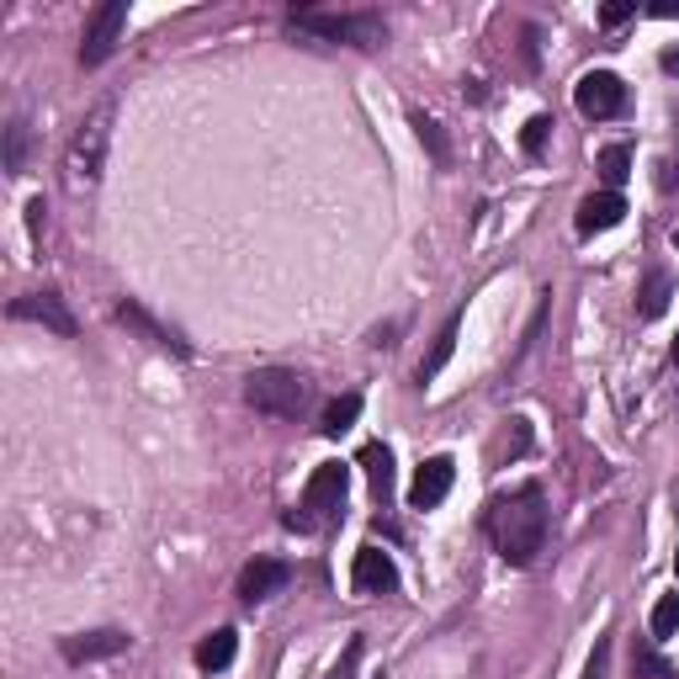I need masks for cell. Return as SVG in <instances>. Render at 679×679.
Listing matches in <instances>:
<instances>
[{"instance_id": "obj_7", "label": "cell", "mask_w": 679, "mask_h": 679, "mask_svg": "<svg viewBox=\"0 0 679 679\" xmlns=\"http://www.w3.org/2000/svg\"><path fill=\"white\" fill-rule=\"evenodd\" d=\"M122 27H128V0H107V5L85 22V43H81V64H85V70H96V64H107V59H112Z\"/></svg>"}, {"instance_id": "obj_3", "label": "cell", "mask_w": 679, "mask_h": 679, "mask_svg": "<svg viewBox=\"0 0 679 679\" xmlns=\"http://www.w3.org/2000/svg\"><path fill=\"white\" fill-rule=\"evenodd\" d=\"M292 27L314 33L324 43H351V48H383L388 43V22L377 11H292Z\"/></svg>"}, {"instance_id": "obj_6", "label": "cell", "mask_w": 679, "mask_h": 679, "mask_svg": "<svg viewBox=\"0 0 679 679\" xmlns=\"http://www.w3.org/2000/svg\"><path fill=\"white\" fill-rule=\"evenodd\" d=\"M573 107L590 122L621 118L627 112V85H621V75H610V70H590L584 81L573 85Z\"/></svg>"}, {"instance_id": "obj_31", "label": "cell", "mask_w": 679, "mask_h": 679, "mask_svg": "<svg viewBox=\"0 0 679 679\" xmlns=\"http://www.w3.org/2000/svg\"><path fill=\"white\" fill-rule=\"evenodd\" d=\"M669 356H675V366H679V340H675V351H669Z\"/></svg>"}, {"instance_id": "obj_27", "label": "cell", "mask_w": 679, "mask_h": 679, "mask_svg": "<svg viewBox=\"0 0 679 679\" xmlns=\"http://www.w3.org/2000/svg\"><path fill=\"white\" fill-rule=\"evenodd\" d=\"M632 16H638V5H605V11H599V27L610 33V27H621V22H632Z\"/></svg>"}, {"instance_id": "obj_14", "label": "cell", "mask_w": 679, "mask_h": 679, "mask_svg": "<svg viewBox=\"0 0 679 679\" xmlns=\"http://www.w3.org/2000/svg\"><path fill=\"white\" fill-rule=\"evenodd\" d=\"M669 298H675V277L664 271V266H653L638 287V314L642 319H664V308H669Z\"/></svg>"}, {"instance_id": "obj_16", "label": "cell", "mask_w": 679, "mask_h": 679, "mask_svg": "<svg viewBox=\"0 0 679 679\" xmlns=\"http://www.w3.org/2000/svg\"><path fill=\"white\" fill-rule=\"evenodd\" d=\"M457 335H462V314H451V319L440 324V335H436V345H431V356L414 366V377H420V388L431 383V377H440V366L451 361V351H457Z\"/></svg>"}, {"instance_id": "obj_12", "label": "cell", "mask_w": 679, "mask_h": 679, "mask_svg": "<svg viewBox=\"0 0 679 679\" xmlns=\"http://www.w3.org/2000/svg\"><path fill=\"white\" fill-rule=\"evenodd\" d=\"M351 584L361 595H388V590H399V568H393V558L383 547H361L356 568H351Z\"/></svg>"}, {"instance_id": "obj_19", "label": "cell", "mask_w": 679, "mask_h": 679, "mask_svg": "<svg viewBox=\"0 0 679 679\" xmlns=\"http://www.w3.org/2000/svg\"><path fill=\"white\" fill-rule=\"evenodd\" d=\"M632 675L638 679H679V669L653 647V642H632Z\"/></svg>"}, {"instance_id": "obj_8", "label": "cell", "mask_w": 679, "mask_h": 679, "mask_svg": "<svg viewBox=\"0 0 679 679\" xmlns=\"http://www.w3.org/2000/svg\"><path fill=\"white\" fill-rule=\"evenodd\" d=\"M5 314H11V319H22V324H43V329H53V335H64V340L81 329L75 314H70V303H64L53 287H43V292H22Z\"/></svg>"}, {"instance_id": "obj_15", "label": "cell", "mask_w": 679, "mask_h": 679, "mask_svg": "<svg viewBox=\"0 0 679 679\" xmlns=\"http://www.w3.org/2000/svg\"><path fill=\"white\" fill-rule=\"evenodd\" d=\"M234 653H240V632H234V627H218L213 638L197 642V669L218 675V669H229V664H234Z\"/></svg>"}, {"instance_id": "obj_17", "label": "cell", "mask_w": 679, "mask_h": 679, "mask_svg": "<svg viewBox=\"0 0 679 679\" xmlns=\"http://www.w3.org/2000/svg\"><path fill=\"white\" fill-rule=\"evenodd\" d=\"M118 319L128 324V329H138L144 340H155V345H165V351H175V356H186V345H181V340H175V335H170V329H165L160 319H149V314H144L138 303H118Z\"/></svg>"}, {"instance_id": "obj_10", "label": "cell", "mask_w": 679, "mask_h": 679, "mask_svg": "<svg viewBox=\"0 0 679 679\" xmlns=\"http://www.w3.org/2000/svg\"><path fill=\"white\" fill-rule=\"evenodd\" d=\"M287 579H292V568L281 558H255V562H244V573H240V599L244 605H260V599H271L287 590Z\"/></svg>"}, {"instance_id": "obj_28", "label": "cell", "mask_w": 679, "mask_h": 679, "mask_svg": "<svg viewBox=\"0 0 679 679\" xmlns=\"http://www.w3.org/2000/svg\"><path fill=\"white\" fill-rule=\"evenodd\" d=\"M43 213H48V207H43V197L27 202V234H33V240H43Z\"/></svg>"}, {"instance_id": "obj_4", "label": "cell", "mask_w": 679, "mask_h": 679, "mask_svg": "<svg viewBox=\"0 0 679 679\" xmlns=\"http://www.w3.org/2000/svg\"><path fill=\"white\" fill-rule=\"evenodd\" d=\"M345 488H351L345 462H324V468H314V478L303 488V505L287 510L281 525H287V531H319V525H329V520L340 516V505H345Z\"/></svg>"}, {"instance_id": "obj_1", "label": "cell", "mask_w": 679, "mask_h": 679, "mask_svg": "<svg viewBox=\"0 0 679 679\" xmlns=\"http://www.w3.org/2000/svg\"><path fill=\"white\" fill-rule=\"evenodd\" d=\"M488 536H494V547H499L505 562L531 568L536 553L547 547V494L536 483H525L516 494H499L488 505Z\"/></svg>"}, {"instance_id": "obj_32", "label": "cell", "mask_w": 679, "mask_h": 679, "mask_svg": "<svg viewBox=\"0 0 679 679\" xmlns=\"http://www.w3.org/2000/svg\"><path fill=\"white\" fill-rule=\"evenodd\" d=\"M675 573H679V547H675Z\"/></svg>"}, {"instance_id": "obj_18", "label": "cell", "mask_w": 679, "mask_h": 679, "mask_svg": "<svg viewBox=\"0 0 679 679\" xmlns=\"http://www.w3.org/2000/svg\"><path fill=\"white\" fill-rule=\"evenodd\" d=\"M361 468H366V478H372V488L388 499L393 494V451L383 446V440H366L361 446Z\"/></svg>"}, {"instance_id": "obj_9", "label": "cell", "mask_w": 679, "mask_h": 679, "mask_svg": "<svg viewBox=\"0 0 679 679\" xmlns=\"http://www.w3.org/2000/svg\"><path fill=\"white\" fill-rule=\"evenodd\" d=\"M128 632L122 627H96V632H75V638L59 642V653H64V664H101V658H118L128 653Z\"/></svg>"}, {"instance_id": "obj_23", "label": "cell", "mask_w": 679, "mask_h": 679, "mask_svg": "<svg viewBox=\"0 0 679 679\" xmlns=\"http://www.w3.org/2000/svg\"><path fill=\"white\" fill-rule=\"evenodd\" d=\"M27 170V122L11 118L5 128V175H22Z\"/></svg>"}, {"instance_id": "obj_2", "label": "cell", "mask_w": 679, "mask_h": 679, "mask_svg": "<svg viewBox=\"0 0 679 679\" xmlns=\"http://www.w3.org/2000/svg\"><path fill=\"white\" fill-rule=\"evenodd\" d=\"M244 403L255 414H271V420H298L314 403V388H308V377H298L287 366H260L244 377Z\"/></svg>"}, {"instance_id": "obj_25", "label": "cell", "mask_w": 679, "mask_h": 679, "mask_svg": "<svg viewBox=\"0 0 679 679\" xmlns=\"http://www.w3.org/2000/svg\"><path fill=\"white\" fill-rule=\"evenodd\" d=\"M547 138H553V118H531L525 128H520V149H525L531 160L547 149Z\"/></svg>"}, {"instance_id": "obj_5", "label": "cell", "mask_w": 679, "mask_h": 679, "mask_svg": "<svg viewBox=\"0 0 679 679\" xmlns=\"http://www.w3.org/2000/svg\"><path fill=\"white\" fill-rule=\"evenodd\" d=\"M107 138H112V101H101L90 118L81 122V133L70 138V155H64V170L70 181H101V165H107Z\"/></svg>"}, {"instance_id": "obj_24", "label": "cell", "mask_w": 679, "mask_h": 679, "mask_svg": "<svg viewBox=\"0 0 679 679\" xmlns=\"http://www.w3.org/2000/svg\"><path fill=\"white\" fill-rule=\"evenodd\" d=\"M647 627H653V638H675L679 632V595H664L658 605H653V616H647Z\"/></svg>"}, {"instance_id": "obj_29", "label": "cell", "mask_w": 679, "mask_h": 679, "mask_svg": "<svg viewBox=\"0 0 679 679\" xmlns=\"http://www.w3.org/2000/svg\"><path fill=\"white\" fill-rule=\"evenodd\" d=\"M653 16H679V0H658V5H653Z\"/></svg>"}, {"instance_id": "obj_33", "label": "cell", "mask_w": 679, "mask_h": 679, "mask_svg": "<svg viewBox=\"0 0 679 679\" xmlns=\"http://www.w3.org/2000/svg\"><path fill=\"white\" fill-rule=\"evenodd\" d=\"M675 250H679V234H675Z\"/></svg>"}, {"instance_id": "obj_20", "label": "cell", "mask_w": 679, "mask_h": 679, "mask_svg": "<svg viewBox=\"0 0 679 679\" xmlns=\"http://www.w3.org/2000/svg\"><path fill=\"white\" fill-rule=\"evenodd\" d=\"M356 420H361V399H356V393H345V399H335L329 409H324L319 431H324V436H345Z\"/></svg>"}, {"instance_id": "obj_11", "label": "cell", "mask_w": 679, "mask_h": 679, "mask_svg": "<svg viewBox=\"0 0 679 679\" xmlns=\"http://www.w3.org/2000/svg\"><path fill=\"white\" fill-rule=\"evenodd\" d=\"M451 483H457L451 457H431V462L414 473V483H409V505H414V510H436L440 499L451 494Z\"/></svg>"}, {"instance_id": "obj_26", "label": "cell", "mask_w": 679, "mask_h": 679, "mask_svg": "<svg viewBox=\"0 0 679 679\" xmlns=\"http://www.w3.org/2000/svg\"><path fill=\"white\" fill-rule=\"evenodd\" d=\"M584 679H610V642L599 638L595 653H590V664H584Z\"/></svg>"}, {"instance_id": "obj_22", "label": "cell", "mask_w": 679, "mask_h": 679, "mask_svg": "<svg viewBox=\"0 0 679 679\" xmlns=\"http://www.w3.org/2000/svg\"><path fill=\"white\" fill-rule=\"evenodd\" d=\"M409 122H414L420 144L431 149V160H436V165H446V160H451V149H446V133H440V122H436V118H425V112H409Z\"/></svg>"}, {"instance_id": "obj_30", "label": "cell", "mask_w": 679, "mask_h": 679, "mask_svg": "<svg viewBox=\"0 0 679 679\" xmlns=\"http://www.w3.org/2000/svg\"><path fill=\"white\" fill-rule=\"evenodd\" d=\"M664 70H669V75H679V48H669V53H664Z\"/></svg>"}, {"instance_id": "obj_13", "label": "cell", "mask_w": 679, "mask_h": 679, "mask_svg": "<svg viewBox=\"0 0 679 679\" xmlns=\"http://www.w3.org/2000/svg\"><path fill=\"white\" fill-rule=\"evenodd\" d=\"M621 218H627V202H621V192H590V197L579 202L573 229H579V234H605V229H616Z\"/></svg>"}, {"instance_id": "obj_21", "label": "cell", "mask_w": 679, "mask_h": 679, "mask_svg": "<svg viewBox=\"0 0 679 679\" xmlns=\"http://www.w3.org/2000/svg\"><path fill=\"white\" fill-rule=\"evenodd\" d=\"M599 175H605V192H616V186L632 175V149H627V144L599 149Z\"/></svg>"}]
</instances>
